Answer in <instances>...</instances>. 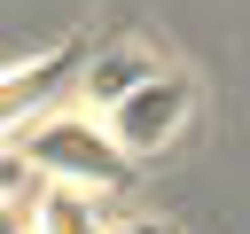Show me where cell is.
<instances>
[{"instance_id": "cell-1", "label": "cell", "mask_w": 250, "mask_h": 234, "mask_svg": "<svg viewBox=\"0 0 250 234\" xmlns=\"http://www.w3.org/2000/svg\"><path fill=\"white\" fill-rule=\"evenodd\" d=\"M23 156L39 179H62V187H125L133 179V156L117 148V133H102L94 117H62V109L47 125H31Z\"/></svg>"}, {"instance_id": "cell-2", "label": "cell", "mask_w": 250, "mask_h": 234, "mask_svg": "<svg viewBox=\"0 0 250 234\" xmlns=\"http://www.w3.org/2000/svg\"><path fill=\"white\" fill-rule=\"evenodd\" d=\"M86 47H55V55H39V62H23V70H8L0 78V140L8 133H31V125H47L55 117V101H62V86H78L86 78Z\"/></svg>"}, {"instance_id": "cell-3", "label": "cell", "mask_w": 250, "mask_h": 234, "mask_svg": "<svg viewBox=\"0 0 250 234\" xmlns=\"http://www.w3.org/2000/svg\"><path fill=\"white\" fill-rule=\"evenodd\" d=\"M188 101H195V94H188V78H156V86H141V94H133V101L109 117L117 148H125V156H141V148H164V140L188 125Z\"/></svg>"}, {"instance_id": "cell-4", "label": "cell", "mask_w": 250, "mask_h": 234, "mask_svg": "<svg viewBox=\"0 0 250 234\" xmlns=\"http://www.w3.org/2000/svg\"><path fill=\"white\" fill-rule=\"evenodd\" d=\"M156 78H164V70H156L148 47H102V55L86 62L78 94H86V109H109V117H117V109H125L141 86H156Z\"/></svg>"}, {"instance_id": "cell-5", "label": "cell", "mask_w": 250, "mask_h": 234, "mask_svg": "<svg viewBox=\"0 0 250 234\" xmlns=\"http://www.w3.org/2000/svg\"><path fill=\"white\" fill-rule=\"evenodd\" d=\"M31 226H39V234H117V218L94 203V187H62V179H39Z\"/></svg>"}, {"instance_id": "cell-6", "label": "cell", "mask_w": 250, "mask_h": 234, "mask_svg": "<svg viewBox=\"0 0 250 234\" xmlns=\"http://www.w3.org/2000/svg\"><path fill=\"white\" fill-rule=\"evenodd\" d=\"M16 195H39V172H31L23 148H0V211H8Z\"/></svg>"}, {"instance_id": "cell-7", "label": "cell", "mask_w": 250, "mask_h": 234, "mask_svg": "<svg viewBox=\"0 0 250 234\" xmlns=\"http://www.w3.org/2000/svg\"><path fill=\"white\" fill-rule=\"evenodd\" d=\"M0 234H23V226H16V211H0Z\"/></svg>"}, {"instance_id": "cell-8", "label": "cell", "mask_w": 250, "mask_h": 234, "mask_svg": "<svg viewBox=\"0 0 250 234\" xmlns=\"http://www.w3.org/2000/svg\"><path fill=\"white\" fill-rule=\"evenodd\" d=\"M125 234H164V226H125Z\"/></svg>"}]
</instances>
